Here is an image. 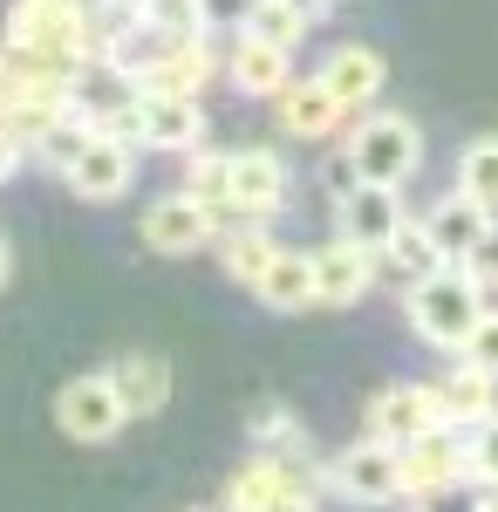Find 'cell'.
Returning a JSON list of instances; mask_svg holds the SVG:
<instances>
[{"label":"cell","mask_w":498,"mask_h":512,"mask_svg":"<svg viewBox=\"0 0 498 512\" xmlns=\"http://www.w3.org/2000/svg\"><path fill=\"white\" fill-rule=\"evenodd\" d=\"M403 308H410V328H417L430 349L444 355H464V342H471V328H478V315H485V287L464 274L458 260H444L437 274L410 280V294H403Z\"/></svg>","instance_id":"6da1fadb"},{"label":"cell","mask_w":498,"mask_h":512,"mask_svg":"<svg viewBox=\"0 0 498 512\" xmlns=\"http://www.w3.org/2000/svg\"><path fill=\"white\" fill-rule=\"evenodd\" d=\"M342 151L362 185H403V178H417V164H423V130L403 110H362Z\"/></svg>","instance_id":"7a4b0ae2"},{"label":"cell","mask_w":498,"mask_h":512,"mask_svg":"<svg viewBox=\"0 0 498 512\" xmlns=\"http://www.w3.org/2000/svg\"><path fill=\"white\" fill-rule=\"evenodd\" d=\"M76 7L62 0H14L7 7V48L28 55V62H48V69H82V48H76Z\"/></svg>","instance_id":"3957f363"},{"label":"cell","mask_w":498,"mask_h":512,"mask_svg":"<svg viewBox=\"0 0 498 512\" xmlns=\"http://www.w3.org/2000/svg\"><path fill=\"white\" fill-rule=\"evenodd\" d=\"M130 137H137L144 151H178V158H192V151H205V137H212V117H205L198 96H151V89H137Z\"/></svg>","instance_id":"277c9868"},{"label":"cell","mask_w":498,"mask_h":512,"mask_svg":"<svg viewBox=\"0 0 498 512\" xmlns=\"http://www.w3.org/2000/svg\"><path fill=\"white\" fill-rule=\"evenodd\" d=\"M328 485L355 499V506H396L403 499V465H396V444L383 437H362V444H348L328 458Z\"/></svg>","instance_id":"5b68a950"},{"label":"cell","mask_w":498,"mask_h":512,"mask_svg":"<svg viewBox=\"0 0 498 512\" xmlns=\"http://www.w3.org/2000/svg\"><path fill=\"white\" fill-rule=\"evenodd\" d=\"M451 410H444V390L437 383H383L369 396V437L383 444H410L423 431H444Z\"/></svg>","instance_id":"8992f818"},{"label":"cell","mask_w":498,"mask_h":512,"mask_svg":"<svg viewBox=\"0 0 498 512\" xmlns=\"http://www.w3.org/2000/svg\"><path fill=\"white\" fill-rule=\"evenodd\" d=\"M55 424H62V437H76V444H110V437L130 424V410L116 403L110 376L96 369V376H69V383L55 390Z\"/></svg>","instance_id":"52a82bcc"},{"label":"cell","mask_w":498,"mask_h":512,"mask_svg":"<svg viewBox=\"0 0 498 512\" xmlns=\"http://www.w3.org/2000/svg\"><path fill=\"white\" fill-rule=\"evenodd\" d=\"M314 82L342 103V117H362V110H376V96H383L389 62H383V48H369V41H342V48H328V62L314 69Z\"/></svg>","instance_id":"ba28073f"},{"label":"cell","mask_w":498,"mask_h":512,"mask_svg":"<svg viewBox=\"0 0 498 512\" xmlns=\"http://www.w3.org/2000/svg\"><path fill=\"white\" fill-rule=\"evenodd\" d=\"M280 205H287V158H280V151H232L226 226H267Z\"/></svg>","instance_id":"9c48e42d"},{"label":"cell","mask_w":498,"mask_h":512,"mask_svg":"<svg viewBox=\"0 0 498 512\" xmlns=\"http://www.w3.org/2000/svg\"><path fill=\"white\" fill-rule=\"evenodd\" d=\"M212 76H226V55H212L205 35H185V41H164L137 69V89H151V96H205Z\"/></svg>","instance_id":"30bf717a"},{"label":"cell","mask_w":498,"mask_h":512,"mask_svg":"<svg viewBox=\"0 0 498 512\" xmlns=\"http://www.w3.org/2000/svg\"><path fill=\"white\" fill-rule=\"evenodd\" d=\"M137 239H144L151 253H164V260H185V253H198V246L219 239V212L198 205V198H185V192H171V198H157L151 212H144Z\"/></svg>","instance_id":"8fae6325"},{"label":"cell","mask_w":498,"mask_h":512,"mask_svg":"<svg viewBox=\"0 0 498 512\" xmlns=\"http://www.w3.org/2000/svg\"><path fill=\"white\" fill-rule=\"evenodd\" d=\"M130 185H137V144H130V137H110V130H96V137L82 144V158L69 164V192L89 198V205H116Z\"/></svg>","instance_id":"7c38bea8"},{"label":"cell","mask_w":498,"mask_h":512,"mask_svg":"<svg viewBox=\"0 0 498 512\" xmlns=\"http://www.w3.org/2000/svg\"><path fill=\"white\" fill-rule=\"evenodd\" d=\"M396 465H403V499H423V492H437V485L471 478L458 424H444V431H423V437H410V444H396Z\"/></svg>","instance_id":"4fadbf2b"},{"label":"cell","mask_w":498,"mask_h":512,"mask_svg":"<svg viewBox=\"0 0 498 512\" xmlns=\"http://www.w3.org/2000/svg\"><path fill=\"white\" fill-rule=\"evenodd\" d=\"M376 274H383L376 253L335 233L328 246H314V308H355L376 287Z\"/></svg>","instance_id":"5bb4252c"},{"label":"cell","mask_w":498,"mask_h":512,"mask_svg":"<svg viewBox=\"0 0 498 512\" xmlns=\"http://www.w3.org/2000/svg\"><path fill=\"white\" fill-rule=\"evenodd\" d=\"M403 226V198H396V185H348L342 198H335V233L355 239V246H369V253H383L389 233Z\"/></svg>","instance_id":"9a60e30c"},{"label":"cell","mask_w":498,"mask_h":512,"mask_svg":"<svg viewBox=\"0 0 498 512\" xmlns=\"http://www.w3.org/2000/svg\"><path fill=\"white\" fill-rule=\"evenodd\" d=\"M226 82L239 96H253V103H273L287 82H294V48H280V41H260L239 28V41L226 48Z\"/></svg>","instance_id":"2e32d148"},{"label":"cell","mask_w":498,"mask_h":512,"mask_svg":"<svg viewBox=\"0 0 498 512\" xmlns=\"http://www.w3.org/2000/svg\"><path fill=\"white\" fill-rule=\"evenodd\" d=\"M273 123H280V137H294V144H328V137L342 130V103L314 76H294L273 96Z\"/></svg>","instance_id":"e0dca14e"},{"label":"cell","mask_w":498,"mask_h":512,"mask_svg":"<svg viewBox=\"0 0 498 512\" xmlns=\"http://www.w3.org/2000/svg\"><path fill=\"white\" fill-rule=\"evenodd\" d=\"M103 376H110L116 403H123L130 417H157V410L171 403V362H164L157 349H123Z\"/></svg>","instance_id":"ac0fdd59"},{"label":"cell","mask_w":498,"mask_h":512,"mask_svg":"<svg viewBox=\"0 0 498 512\" xmlns=\"http://www.w3.org/2000/svg\"><path fill=\"white\" fill-rule=\"evenodd\" d=\"M280 492H307V478L294 472L287 458H267V451H260V458H246V465L226 478V512H267Z\"/></svg>","instance_id":"d6986e66"},{"label":"cell","mask_w":498,"mask_h":512,"mask_svg":"<svg viewBox=\"0 0 498 512\" xmlns=\"http://www.w3.org/2000/svg\"><path fill=\"white\" fill-rule=\"evenodd\" d=\"M423 226H430V239H437V253H444V260H464V253L492 233L498 219L478 205V198L451 192V198H437V205H430V219H423Z\"/></svg>","instance_id":"ffe728a7"},{"label":"cell","mask_w":498,"mask_h":512,"mask_svg":"<svg viewBox=\"0 0 498 512\" xmlns=\"http://www.w3.org/2000/svg\"><path fill=\"white\" fill-rule=\"evenodd\" d=\"M253 294L267 301L273 315H301V308H314V253L280 246V253H273V267L260 274V287H253Z\"/></svg>","instance_id":"44dd1931"},{"label":"cell","mask_w":498,"mask_h":512,"mask_svg":"<svg viewBox=\"0 0 498 512\" xmlns=\"http://www.w3.org/2000/svg\"><path fill=\"white\" fill-rule=\"evenodd\" d=\"M437 390H444V410H451V424H458V431H471V424L498 417V376H485L471 355H458V369H451Z\"/></svg>","instance_id":"7402d4cb"},{"label":"cell","mask_w":498,"mask_h":512,"mask_svg":"<svg viewBox=\"0 0 498 512\" xmlns=\"http://www.w3.org/2000/svg\"><path fill=\"white\" fill-rule=\"evenodd\" d=\"M212 246H219V267H226V280H239L246 294L260 287V274H267L273 253H280V239H273L267 226H226Z\"/></svg>","instance_id":"603a6c76"},{"label":"cell","mask_w":498,"mask_h":512,"mask_svg":"<svg viewBox=\"0 0 498 512\" xmlns=\"http://www.w3.org/2000/svg\"><path fill=\"white\" fill-rule=\"evenodd\" d=\"M376 267H383V274H396L403 287H410V280L437 274V267H444V253H437V239H430V226H423V219H403V226L389 233V246L376 253Z\"/></svg>","instance_id":"cb8c5ba5"},{"label":"cell","mask_w":498,"mask_h":512,"mask_svg":"<svg viewBox=\"0 0 498 512\" xmlns=\"http://www.w3.org/2000/svg\"><path fill=\"white\" fill-rule=\"evenodd\" d=\"M89 137H96V123L69 103L55 123H41V130H35V158L48 164V171H62V178H69V164L82 158V144H89Z\"/></svg>","instance_id":"d4e9b609"},{"label":"cell","mask_w":498,"mask_h":512,"mask_svg":"<svg viewBox=\"0 0 498 512\" xmlns=\"http://www.w3.org/2000/svg\"><path fill=\"white\" fill-rule=\"evenodd\" d=\"M185 198L212 205L219 212V233H226V212H232V151H192V171H185Z\"/></svg>","instance_id":"484cf974"},{"label":"cell","mask_w":498,"mask_h":512,"mask_svg":"<svg viewBox=\"0 0 498 512\" xmlns=\"http://www.w3.org/2000/svg\"><path fill=\"white\" fill-rule=\"evenodd\" d=\"M458 192L478 198V205L498 219V137H471V144L458 151Z\"/></svg>","instance_id":"4316f807"},{"label":"cell","mask_w":498,"mask_h":512,"mask_svg":"<svg viewBox=\"0 0 498 512\" xmlns=\"http://www.w3.org/2000/svg\"><path fill=\"white\" fill-rule=\"evenodd\" d=\"M137 28H151L157 41L205 35V0H137Z\"/></svg>","instance_id":"83f0119b"},{"label":"cell","mask_w":498,"mask_h":512,"mask_svg":"<svg viewBox=\"0 0 498 512\" xmlns=\"http://www.w3.org/2000/svg\"><path fill=\"white\" fill-rule=\"evenodd\" d=\"M246 437H253V444H260L267 458H287V465L301 458V444H307L301 417H287L280 403H260V410H253V424H246Z\"/></svg>","instance_id":"f1b7e54d"},{"label":"cell","mask_w":498,"mask_h":512,"mask_svg":"<svg viewBox=\"0 0 498 512\" xmlns=\"http://www.w3.org/2000/svg\"><path fill=\"white\" fill-rule=\"evenodd\" d=\"M246 35H260V41H280V48H301L307 21H301V14H287L280 0H253V14H246Z\"/></svg>","instance_id":"f546056e"},{"label":"cell","mask_w":498,"mask_h":512,"mask_svg":"<svg viewBox=\"0 0 498 512\" xmlns=\"http://www.w3.org/2000/svg\"><path fill=\"white\" fill-rule=\"evenodd\" d=\"M464 465H471V485H498V417L471 424V437H464Z\"/></svg>","instance_id":"4dcf8cb0"},{"label":"cell","mask_w":498,"mask_h":512,"mask_svg":"<svg viewBox=\"0 0 498 512\" xmlns=\"http://www.w3.org/2000/svg\"><path fill=\"white\" fill-rule=\"evenodd\" d=\"M464 355H471V362H478L485 376H498V315H492V308L478 315V328H471V342H464Z\"/></svg>","instance_id":"1f68e13d"},{"label":"cell","mask_w":498,"mask_h":512,"mask_svg":"<svg viewBox=\"0 0 498 512\" xmlns=\"http://www.w3.org/2000/svg\"><path fill=\"white\" fill-rule=\"evenodd\" d=\"M458 267H464V274H471V280H478V287H498V226H492V233H485V239H478L471 253H464Z\"/></svg>","instance_id":"d6a6232c"},{"label":"cell","mask_w":498,"mask_h":512,"mask_svg":"<svg viewBox=\"0 0 498 512\" xmlns=\"http://www.w3.org/2000/svg\"><path fill=\"white\" fill-rule=\"evenodd\" d=\"M410 512H478V492H464V478H458V485H437V492L410 499Z\"/></svg>","instance_id":"836d02e7"},{"label":"cell","mask_w":498,"mask_h":512,"mask_svg":"<svg viewBox=\"0 0 498 512\" xmlns=\"http://www.w3.org/2000/svg\"><path fill=\"white\" fill-rule=\"evenodd\" d=\"M21 158H28V137H14V130L0 123V185H7V178L21 171Z\"/></svg>","instance_id":"e575fe53"},{"label":"cell","mask_w":498,"mask_h":512,"mask_svg":"<svg viewBox=\"0 0 498 512\" xmlns=\"http://www.w3.org/2000/svg\"><path fill=\"white\" fill-rule=\"evenodd\" d=\"M246 14H253V0H205V28L212 21H239L246 28Z\"/></svg>","instance_id":"d590c367"},{"label":"cell","mask_w":498,"mask_h":512,"mask_svg":"<svg viewBox=\"0 0 498 512\" xmlns=\"http://www.w3.org/2000/svg\"><path fill=\"white\" fill-rule=\"evenodd\" d=\"M280 7H287V14H301L307 28H314V21H321V14H328V0H280Z\"/></svg>","instance_id":"8d00e7d4"},{"label":"cell","mask_w":498,"mask_h":512,"mask_svg":"<svg viewBox=\"0 0 498 512\" xmlns=\"http://www.w3.org/2000/svg\"><path fill=\"white\" fill-rule=\"evenodd\" d=\"M267 512H314V492H280Z\"/></svg>","instance_id":"74e56055"},{"label":"cell","mask_w":498,"mask_h":512,"mask_svg":"<svg viewBox=\"0 0 498 512\" xmlns=\"http://www.w3.org/2000/svg\"><path fill=\"white\" fill-rule=\"evenodd\" d=\"M478 512H498V485H478Z\"/></svg>","instance_id":"f35d334b"},{"label":"cell","mask_w":498,"mask_h":512,"mask_svg":"<svg viewBox=\"0 0 498 512\" xmlns=\"http://www.w3.org/2000/svg\"><path fill=\"white\" fill-rule=\"evenodd\" d=\"M7 274H14V246L0 239V287H7Z\"/></svg>","instance_id":"ab89813d"},{"label":"cell","mask_w":498,"mask_h":512,"mask_svg":"<svg viewBox=\"0 0 498 512\" xmlns=\"http://www.w3.org/2000/svg\"><path fill=\"white\" fill-rule=\"evenodd\" d=\"M192 512H226V506H192Z\"/></svg>","instance_id":"60d3db41"}]
</instances>
